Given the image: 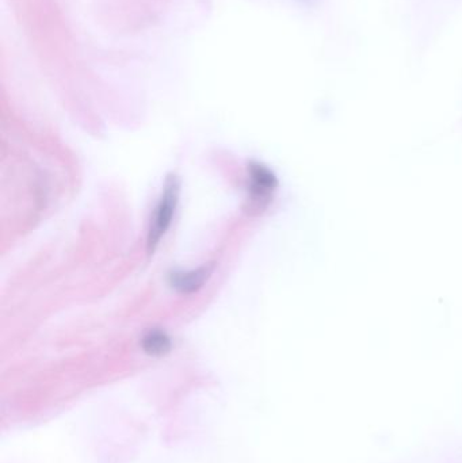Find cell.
<instances>
[{"label":"cell","instance_id":"4","mask_svg":"<svg viewBox=\"0 0 462 463\" xmlns=\"http://www.w3.org/2000/svg\"><path fill=\"white\" fill-rule=\"evenodd\" d=\"M141 347L145 354L160 357L171 351L172 342L162 329H149L141 339Z\"/></svg>","mask_w":462,"mask_h":463},{"label":"cell","instance_id":"5","mask_svg":"<svg viewBox=\"0 0 462 463\" xmlns=\"http://www.w3.org/2000/svg\"><path fill=\"white\" fill-rule=\"evenodd\" d=\"M299 1H302V3H306V4H309V3H312L313 0H299Z\"/></svg>","mask_w":462,"mask_h":463},{"label":"cell","instance_id":"3","mask_svg":"<svg viewBox=\"0 0 462 463\" xmlns=\"http://www.w3.org/2000/svg\"><path fill=\"white\" fill-rule=\"evenodd\" d=\"M212 273V264H205L190 271H175L170 275V285L182 294H191L204 287Z\"/></svg>","mask_w":462,"mask_h":463},{"label":"cell","instance_id":"2","mask_svg":"<svg viewBox=\"0 0 462 463\" xmlns=\"http://www.w3.org/2000/svg\"><path fill=\"white\" fill-rule=\"evenodd\" d=\"M249 199L256 210H263L272 201L278 189V179L265 164L252 162L248 165Z\"/></svg>","mask_w":462,"mask_h":463},{"label":"cell","instance_id":"1","mask_svg":"<svg viewBox=\"0 0 462 463\" xmlns=\"http://www.w3.org/2000/svg\"><path fill=\"white\" fill-rule=\"evenodd\" d=\"M179 195H181V180L175 175H168L165 178L163 192L159 199V203L155 208L148 230L147 249L149 255H152L156 251L164 235L170 229L179 203Z\"/></svg>","mask_w":462,"mask_h":463}]
</instances>
